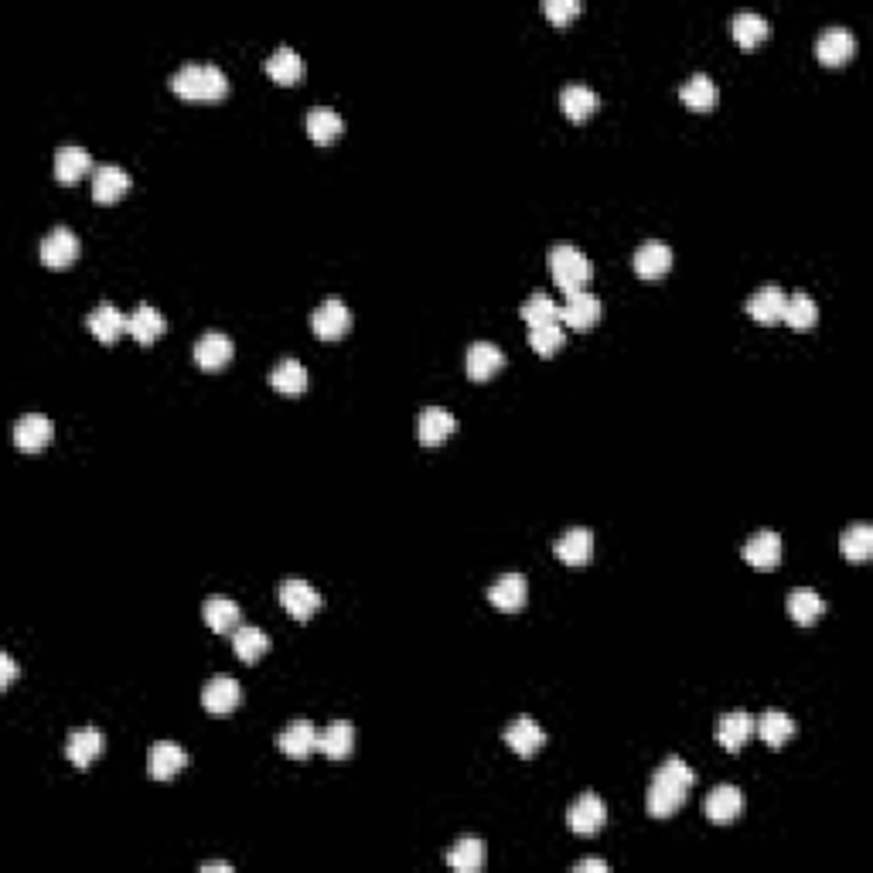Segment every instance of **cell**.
Wrapping results in <instances>:
<instances>
[{
  "mask_svg": "<svg viewBox=\"0 0 873 873\" xmlns=\"http://www.w3.org/2000/svg\"><path fill=\"white\" fill-rule=\"evenodd\" d=\"M696 785V771L689 768L683 758H665L659 768H655L652 781H648V795H645V809L652 819H669L683 809L689 788Z\"/></svg>",
  "mask_w": 873,
  "mask_h": 873,
  "instance_id": "cell-1",
  "label": "cell"
},
{
  "mask_svg": "<svg viewBox=\"0 0 873 873\" xmlns=\"http://www.w3.org/2000/svg\"><path fill=\"white\" fill-rule=\"evenodd\" d=\"M171 89L181 99H195V103H215L229 93V76L219 69V65L209 62H188L181 65L171 76Z\"/></svg>",
  "mask_w": 873,
  "mask_h": 873,
  "instance_id": "cell-2",
  "label": "cell"
},
{
  "mask_svg": "<svg viewBox=\"0 0 873 873\" xmlns=\"http://www.w3.org/2000/svg\"><path fill=\"white\" fill-rule=\"evenodd\" d=\"M550 273L563 294H573V290H584L590 284L594 266L573 243H556L550 253Z\"/></svg>",
  "mask_w": 873,
  "mask_h": 873,
  "instance_id": "cell-3",
  "label": "cell"
},
{
  "mask_svg": "<svg viewBox=\"0 0 873 873\" xmlns=\"http://www.w3.org/2000/svg\"><path fill=\"white\" fill-rule=\"evenodd\" d=\"M567 826H570V833H577V836L601 833V829L608 826V805H604V798H597L594 792L580 795L577 802L567 809Z\"/></svg>",
  "mask_w": 873,
  "mask_h": 873,
  "instance_id": "cell-4",
  "label": "cell"
},
{
  "mask_svg": "<svg viewBox=\"0 0 873 873\" xmlns=\"http://www.w3.org/2000/svg\"><path fill=\"white\" fill-rule=\"evenodd\" d=\"M604 314L601 297H594L590 290H573L567 294V304L560 307V321L573 331H590Z\"/></svg>",
  "mask_w": 873,
  "mask_h": 873,
  "instance_id": "cell-5",
  "label": "cell"
},
{
  "mask_svg": "<svg viewBox=\"0 0 873 873\" xmlns=\"http://www.w3.org/2000/svg\"><path fill=\"white\" fill-rule=\"evenodd\" d=\"M311 328L324 342H338V338H345L348 328H352V311L342 304V297H328V301L311 314Z\"/></svg>",
  "mask_w": 873,
  "mask_h": 873,
  "instance_id": "cell-6",
  "label": "cell"
},
{
  "mask_svg": "<svg viewBox=\"0 0 873 873\" xmlns=\"http://www.w3.org/2000/svg\"><path fill=\"white\" fill-rule=\"evenodd\" d=\"M277 747L287 754L290 761H307L318 751V730L311 720H290L277 737Z\"/></svg>",
  "mask_w": 873,
  "mask_h": 873,
  "instance_id": "cell-7",
  "label": "cell"
},
{
  "mask_svg": "<svg viewBox=\"0 0 873 873\" xmlns=\"http://www.w3.org/2000/svg\"><path fill=\"white\" fill-rule=\"evenodd\" d=\"M79 260V239L72 229L55 226L41 239V263L52 266V270H62V266H72Z\"/></svg>",
  "mask_w": 873,
  "mask_h": 873,
  "instance_id": "cell-8",
  "label": "cell"
},
{
  "mask_svg": "<svg viewBox=\"0 0 873 873\" xmlns=\"http://www.w3.org/2000/svg\"><path fill=\"white\" fill-rule=\"evenodd\" d=\"M744 812V792L737 785H717L710 795H706V819L713 826H730L737 822Z\"/></svg>",
  "mask_w": 873,
  "mask_h": 873,
  "instance_id": "cell-9",
  "label": "cell"
},
{
  "mask_svg": "<svg viewBox=\"0 0 873 873\" xmlns=\"http://www.w3.org/2000/svg\"><path fill=\"white\" fill-rule=\"evenodd\" d=\"M243 700V689L232 676H212L202 689V706L212 717H229L232 710Z\"/></svg>",
  "mask_w": 873,
  "mask_h": 873,
  "instance_id": "cell-10",
  "label": "cell"
},
{
  "mask_svg": "<svg viewBox=\"0 0 873 873\" xmlns=\"http://www.w3.org/2000/svg\"><path fill=\"white\" fill-rule=\"evenodd\" d=\"M280 604H284L290 618L307 621L321 608V594L307 584V580H284V584H280Z\"/></svg>",
  "mask_w": 873,
  "mask_h": 873,
  "instance_id": "cell-11",
  "label": "cell"
},
{
  "mask_svg": "<svg viewBox=\"0 0 873 873\" xmlns=\"http://www.w3.org/2000/svg\"><path fill=\"white\" fill-rule=\"evenodd\" d=\"M457 430V420L451 410H444V406H423L420 417H417V437L423 447H437L444 444L447 437H451Z\"/></svg>",
  "mask_w": 873,
  "mask_h": 873,
  "instance_id": "cell-12",
  "label": "cell"
},
{
  "mask_svg": "<svg viewBox=\"0 0 873 873\" xmlns=\"http://www.w3.org/2000/svg\"><path fill=\"white\" fill-rule=\"evenodd\" d=\"M856 52V38L850 28H839V24H833V28H826L816 41V58L822 65H843L850 62Z\"/></svg>",
  "mask_w": 873,
  "mask_h": 873,
  "instance_id": "cell-13",
  "label": "cell"
},
{
  "mask_svg": "<svg viewBox=\"0 0 873 873\" xmlns=\"http://www.w3.org/2000/svg\"><path fill=\"white\" fill-rule=\"evenodd\" d=\"M52 434H55V427H52V420H48L45 413H24V417L14 423V444H18L21 451H28V454L45 451Z\"/></svg>",
  "mask_w": 873,
  "mask_h": 873,
  "instance_id": "cell-14",
  "label": "cell"
},
{
  "mask_svg": "<svg viewBox=\"0 0 873 873\" xmlns=\"http://www.w3.org/2000/svg\"><path fill=\"white\" fill-rule=\"evenodd\" d=\"M553 553L560 556L567 567H584V563H590V556H594V532L584 526L567 529L553 543Z\"/></svg>",
  "mask_w": 873,
  "mask_h": 873,
  "instance_id": "cell-15",
  "label": "cell"
},
{
  "mask_svg": "<svg viewBox=\"0 0 873 873\" xmlns=\"http://www.w3.org/2000/svg\"><path fill=\"white\" fill-rule=\"evenodd\" d=\"M232 352H236V348H232V338L222 335V331H205V335L195 342V362H198V369H205V372H219L222 365H229Z\"/></svg>",
  "mask_w": 873,
  "mask_h": 873,
  "instance_id": "cell-16",
  "label": "cell"
},
{
  "mask_svg": "<svg viewBox=\"0 0 873 873\" xmlns=\"http://www.w3.org/2000/svg\"><path fill=\"white\" fill-rule=\"evenodd\" d=\"M185 764H188L185 747L174 744V741H157L151 747V754H147V775H151L154 781H168V778L178 775Z\"/></svg>",
  "mask_w": 873,
  "mask_h": 873,
  "instance_id": "cell-17",
  "label": "cell"
},
{
  "mask_svg": "<svg viewBox=\"0 0 873 873\" xmlns=\"http://www.w3.org/2000/svg\"><path fill=\"white\" fill-rule=\"evenodd\" d=\"M263 69H266V76H270L273 82H280V86H294V82L304 79L307 65L290 45H280V48H273V52L266 55Z\"/></svg>",
  "mask_w": 873,
  "mask_h": 873,
  "instance_id": "cell-18",
  "label": "cell"
},
{
  "mask_svg": "<svg viewBox=\"0 0 873 873\" xmlns=\"http://www.w3.org/2000/svg\"><path fill=\"white\" fill-rule=\"evenodd\" d=\"M106 751V737L99 734L96 727H79L69 734V741H65V758H69L76 768H89L99 754Z\"/></svg>",
  "mask_w": 873,
  "mask_h": 873,
  "instance_id": "cell-19",
  "label": "cell"
},
{
  "mask_svg": "<svg viewBox=\"0 0 873 873\" xmlns=\"http://www.w3.org/2000/svg\"><path fill=\"white\" fill-rule=\"evenodd\" d=\"M672 266V249L662 243V239H645L642 246L635 249V273L642 280H662Z\"/></svg>",
  "mask_w": 873,
  "mask_h": 873,
  "instance_id": "cell-20",
  "label": "cell"
},
{
  "mask_svg": "<svg viewBox=\"0 0 873 873\" xmlns=\"http://www.w3.org/2000/svg\"><path fill=\"white\" fill-rule=\"evenodd\" d=\"M754 737V717L744 710H730L723 713V717L717 720V744L723 747V751H741V747Z\"/></svg>",
  "mask_w": 873,
  "mask_h": 873,
  "instance_id": "cell-21",
  "label": "cell"
},
{
  "mask_svg": "<svg viewBox=\"0 0 873 873\" xmlns=\"http://www.w3.org/2000/svg\"><path fill=\"white\" fill-rule=\"evenodd\" d=\"M526 597H529V584L522 573H505L498 577L492 587H488V601L492 608L498 611H522L526 608Z\"/></svg>",
  "mask_w": 873,
  "mask_h": 873,
  "instance_id": "cell-22",
  "label": "cell"
},
{
  "mask_svg": "<svg viewBox=\"0 0 873 873\" xmlns=\"http://www.w3.org/2000/svg\"><path fill=\"white\" fill-rule=\"evenodd\" d=\"M86 328L93 331V335H96L103 345H113L116 338L123 335V331H130V318L120 311V307H113V304H99V307H93V311H89Z\"/></svg>",
  "mask_w": 873,
  "mask_h": 873,
  "instance_id": "cell-23",
  "label": "cell"
},
{
  "mask_svg": "<svg viewBox=\"0 0 873 873\" xmlns=\"http://www.w3.org/2000/svg\"><path fill=\"white\" fill-rule=\"evenodd\" d=\"M785 304H788L785 290H781L778 284H764L747 297V314L761 324H775V321H781V314H785Z\"/></svg>",
  "mask_w": 873,
  "mask_h": 873,
  "instance_id": "cell-24",
  "label": "cell"
},
{
  "mask_svg": "<svg viewBox=\"0 0 873 873\" xmlns=\"http://www.w3.org/2000/svg\"><path fill=\"white\" fill-rule=\"evenodd\" d=\"M741 553L754 570H771V567H778V560H781V536L775 529H761L747 539Z\"/></svg>",
  "mask_w": 873,
  "mask_h": 873,
  "instance_id": "cell-25",
  "label": "cell"
},
{
  "mask_svg": "<svg viewBox=\"0 0 873 873\" xmlns=\"http://www.w3.org/2000/svg\"><path fill=\"white\" fill-rule=\"evenodd\" d=\"M318 751L331 761H345L355 751V727L348 720H335L318 730Z\"/></svg>",
  "mask_w": 873,
  "mask_h": 873,
  "instance_id": "cell-26",
  "label": "cell"
},
{
  "mask_svg": "<svg viewBox=\"0 0 873 873\" xmlns=\"http://www.w3.org/2000/svg\"><path fill=\"white\" fill-rule=\"evenodd\" d=\"M130 191V174L120 168V164H99L93 171V198L99 205L120 202Z\"/></svg>",
  "mask_w": 873,
  "mask_h": 873,
  "instance_id": "cell-27",
  "label": "cell"
},
{
  "mask_svg": "<svg viewBox=\"0 0 873 873\" xmlns=\"http://www.w3.org/2000/svg\"><path fill=\"white\" fill-rule=\"evenodd\" d=\"M202 618H205V625H209L215 635H229V631H236L239 625H243V614H239V604L232 601V597H226V594H212V597H205V604H202Z\"/></svg>",
  "mask_w": 873,
  "mask_h": 873,
  "instance_id": "cell-28",
  "label": "cell"
},
{
  "mask_svg": "<svg viewBox=\"0 0 873 873\" xmlns=\"http://www.w3.org/2000/svg\"><path fill=\"white\" fill-rule=\"evenodd\" d=\"M505 744H509L512 751L519 754V758H532V754L543 751L546 734H543V727H539V723L532 720V717H519V720L509 723V730H505Z\"/></svg>",
  "mask_w": 873,
  "mask_h": 873,
  "instance_id": "cell-29",
  "label": "cell"
},
{
  "mask_svg": "<svg viewBox=\"0 0 873 873\" xmlns=\"http://www.w3.org/2000/svg\"><path fill=\"white\" fill-rule=\"evenodd\" d=\"M89 171H96V168H93V157H89L86 147L69 144V147H58L55 151V178L62 181V185H76V181L86 178Z\"/></svg>",
  "mask_w": 873,
  "mask_h": 873,
  "instance_id": "cell-30",
  "label": "cell"
},
{
  "mask_svg": "<svg viewBox=\"0 0 873 873\" xmlns=\"http://www.w3.org/2000/svg\"><path fill=\"white\" fill-rule=\"evenodd\" d=\"M505 365V355L502 348L492 345V342H475L468 348V355H464V369H468V376L475 382H485L492 379L498 369Z\"/></svg>",
  "mask_w": 873,
  "mask_h": 873,
  "instance_id": "cell-31",
  "label": "cell"
},
{
  "mask_svg": "<svg viewBox=\"0 0 873 873\" xmlns=\"http://www.w3.org/2000/svg\"><path fill=\"white\" fill-rule=\"evenodd\" d=\"M232 652L239 655V662L253 665L270 652V638H266V631L256 628V625H239L236 631H232Z\"/></svg>",
  "mask_w": 873,
  "mask_h": 873,
  "instance_id": "cell-32",
  "label": "cell"
},
{
  "mask_svg": "<svg viewBox=\"0 0 873 873\" xmlns=\"http://www.w3.org/2000/svg\"><path fill=\"white\" fill-rule=\"evenodd\" d=\"M342 130H345V120L331 110V106H314V110L307 113V137H311L314 144H335V140L342 137Z\"/></svg>",
  "mask_w": 873,
  "mask_h": 873,
  "instance_id": "cell-33",
  "label": "cell"
},
{
  "mask_svg": "<svg viewBox=\"0 0 873 873\" xmlns=\"http://www.w3.org/2000/svg\"><path fill=\"white\" fill-rule=\"evenodd\" d=\"M679 96H683V103L689 106V110L706 113V110H713V106H717L720 89H717V82L706 76V72H696V76H689L683 82V93H679Z\"/></svg>",
  "mask_w": 873,
  "mask_h": 873,
  "instance_id": "cell-34",
  "label": "cell"
},
{
  "mask_svg": "<svg viewBox=\"0 0 873 873\" xmlns=\"http://www.w3.org/2000/svg\"><path fill=\"white\" fill-rule=\"evenodd\" d=\"M754 730H758L761 741L768 747H781L795 737V720L785 710H764L761 720H754Z\"/></svg>",
  "mask_w": 873,
  "mask_h": 873,
  "instance_id": "cell-35",
  "label": "cell"
},
{
  "mask_svg": "<svg viewBox=\"0 0 873 873\" xmlns=\"http://www.w3.org/2000/svg\"><path fill=\"white\" fill-rule=\"evenodd\" d=\"M788 614H792V621H798V625H812V621H819L822 614H826V601H822L819 590L795 587L792 594H788Z\"/></svg>",
  "mask_w": 873,
  "mask_h": 873,
  "instance_id": "cell-36",
  "label": "cell"
},
{
  "mask_svg": "<svg viewBox=\"0 0 873 873\" xmlns=\"http://www.w3.org/2000/svg\"><path fill=\"white\" fill-rule=\"evenodd\" d=\"M730 31H734L737 45L754 48V45H761V41L771 35V24L758 11H737L734 21H730Z\"/></svg>",
  "mask_w": 873,
  "mask_h": 873,
  "instance_id": "cell-37",
  "label": "cell"
},
{
  "mask_svg": "<svg viewBox=\"0 0 873 873\" xmlns=\"http://www.w3.org/2000/svg\"><path fill=\"white\" fill-rule=\"evenodd\" d=\"M560 106L573 123H580L597 110V93L590 86H584V82H567L560 93Z\"/></svg>",
  "mask_w": 873,
  "mask_h": 873,
  "instance_id": "cell-38",
  "label": "cell"
},
{
  "mask_svg": "<svg viewBox=\"0 0 873 873\" xmlns=\"http://www.w3.org/2000/svg\"><path fill=\"white\" fill-rule=\"evenodd\" d=\"M447 863H451L457 873H478L485 867V843H481L478 836H461L451 846V853H447Z\"/></svg>",
  "mask_w": 873,
  "mask_h": 873,
  "instance_id": "cell-39",
  "label": "cell"
},
{
  "mask_svg": "<svg viewBox=\"0 0 873 873\" xmlns=\"http://www.w3.org/2000/svg\"><path fill=\"white\" fill-rule=\"evenodd\" d=\"M270 386L284 396H301L307 389V369L297 359H280L270 369Z\"/></svg>",
  "mask_w": 873,
  "mask_h": 873,
  "instance_id": "cell-40",
  "label": "cell"
},
{
  "mask_svg": "<svg viewBox=\"0 0 873 873\" xmlns=\"http://www.w3.org/2000/svg\"><path fill=\"white\" fill-rule=\"evenodd\" d=\"M164 328H168V324H164V314L151 304H140L137 311L130 314V335L137 338L140 345H154L157 338L164 335Z\"/></svg>",
  "mask_w": 873,
  "mask_h": 873,
  "instance_id": "cell-41",
  "label": "cell"
},
{
  "mask_svg": "<svg viewBox=\"0 0 873 873\" xmlns=\"http://www.w3.org/2000/svg\"><path fill=\"white\" fill-rule=\"evenodd\" d=\"M781 321H785L792 331H809L812 324L819 321V307H816V301H812L809 294H805V290H795V294H788V304H785Z\"/></svg>",
  "mask_w": 873,
  "mask_h": 873,
  "instance_id": "cell-42",
  "label": "cell"
},
{
  "mask_svg": "<svg viewBox=\"0 0 873 873\" xmlns=\"http://www.w3.org/2000/svg\"><path fill=\"white\" fill-rule=\"evenodd\" d=\"M567 342V331H563V321H543V324H529V345L532 352H539L543 359L556 355Z\"/></svg>",
  "mask_w": 873,
  "mask_h": 873,
  "instance_id": "cell-43",
  "label": "cell"
},
{
  "mask_svg": "<svg viewBox=\"0 0 873 873\" xmlns=\"http://www.w3.org/2000/svg\"><path fill=\"white\" fill-rule=\"evenodd\" d=\"M839 553L846 556V560H853V563H863V560H870L873 556V529L870 526H850L843 532V536H839Z\"/></svg>",
  "mask_w": 873,
  "mask_h": 873,
  "instance_id": "cell-44",
  "label": "cell"
},
{
  "mask_svg": "<svg viewBox=\"0 0 873 873\" xmlns=\"http://www.w3.org/2000/svg\"><path fill=\"white\" fill-rule=\"evenodd\" d=\"M522 321L526 324H543V321H560V304L553 301L546 290H536L526 304H522Z\"/></svg>",
  "mask_w": 873,
  "mask_h": 873,
  "instance_id": "cell-45",
  "label": "cell"
},
{
  "mask_svg": "<svg viewBox=\"0 0 873 873\" xmlns=\"http://www.w3.org/2000/svg\"><path fill=\"white\" fill-rule=\"evenodd\" d=\"M580 11H584V4H580V0H543V14L553 24H567V21L577 18Z\"/></svg>",
  "mask_w": 873,
  "mask_h": 873,
  "instance_id": "cell-46",
  "label": "cell"
},
{
  "mask_svg": "<svg viewBox=\"0 0 873 873\" xmlns=\"http://www.w3.org/2000/svg\"><path fill=\"white\" fill-rule=\"evenodd\" d=\"M14 683H18V662L7 652H0V689H11Z\"/></svg>",
  "mask_w": 873,
  "mask_h": 873,
  "instance_id": "cell-47",
  "label": "cell"
},
{
  "mask_svg": "<svg viewBox=\"0 0 873 873\" xmlns=\"http://www.w3.org/2000/svg\"><path fill=\"white\" fill-rule=\"evenodd\" d=\"M611 867L604 860H580L573 863V873H608Z\"/></svg>",
  "mask_w": 873,
  "mask_h": 873,
  "instance_id": "cell-48",
  "label": "cell"
},
{
  "mask_svg": "<svg viewBox=\"0 0 873 873\" xmlns=\"http://www.w3.org/2000/svg\"><path fill=\"white\" fill-rule=\"evenodd\" d=\"M202 873H232L229 863H202Z\"/></svg>",
  "mask_w": 873,
  "mask_h": 873,
  "instance_id": "cell-49",
  "label": "cell"
}]
</instances>
